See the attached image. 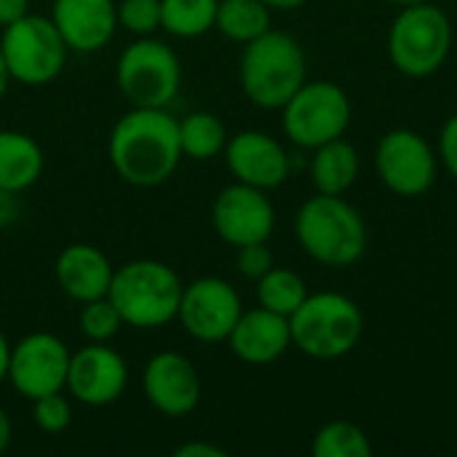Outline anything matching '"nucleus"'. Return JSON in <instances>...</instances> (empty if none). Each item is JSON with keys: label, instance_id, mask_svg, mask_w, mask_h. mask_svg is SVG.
<instances>
[{"label": "nucleus", "instance_id": "nucleus-1", "mask_svg": "<svg viewBox=\"0 0 457 457\" xmlns=\"http://www.w3.org/2000/svg\"><path fill=\"white\" fill-rule=\"evenodd\" d=\"M107 155L131 187H158L182 161L179 120L166 107H131L110 134Z\"/></svg>", "mask_w": 457, "mask_h": 457}, {"label": "nucleus", "instance_id": "nucleus-30", "mask_svg": "<svg viewBox=\"0 0 457 457\" xmlns=\"http://www.w3.org/2000/svg\"><path fill=\"white\" fill-rule=\"evenodd\" d=\"M273 268V252L268 249V241L262 244H246L238 246V270L246 278H262Z\"/></svg>", "mask_w": 457, "mask_h": 457}, {"label": "nucleus", "instance_id": "nucleus-26", "mask_svg": "<svg viewBox=\"0 0 457 457\" xmlns=\"http://www.w3.org/2000/svg\"><path fill=\"white\" fill-rule=\"evenodd\" d=\"M311 450L316 457H370L372 442L356 423L332 420L316 431Z\"/></svg>", "mask_w": 457, "mask_h": 457}, {"label": "nucleus", "instance_id": "nucleus-13", "mask_svg": "<svg viewBox=\"0 0 457 457\" xmlns=\"http://www.w3.org/2000/svg\"><path fill=\"white\" fill-rule=\"evenodd\" d=\"M212 225L217 236L236 249L246 244H262L276 228V209L265 190L233 182L214 198Z\"/></svg>", "mask_w": 457, "mask_h": 457}, {"label": "nucleus", "instance_id": "nucleus-17", "mask_svg": "<svg viewBox=\"0 0 457 457\" xmlns=\"http://www.w3.org/2000/svg\"><path fill=\"white\" fill-rule=\"evenodd\" d=\"M51 21L70 51L94 54L112 40L118 11L115 0H54Z\"/></svg>", "mask_w": 457, "mask_h": 457}, {"label": "nucleus", "instance_id": "nucleus-11", "mask_svg": "<svg viewBox=\"0 0 457 457\" xmlns=\"http://www.w3.org/2000/svg\"><path fill=\"white\" fill-rule=\"evenodd\" d=\"M67 370L70 348L51 332H32L11 345L8 383L29 402L64 391Z\"/></svg>", "mask_w": 457, "mask_h": 457}, {"label": "nucleus", "instance_id": "nucleus-9", "mask_svg": "<svg viewBox=\"0 0 457 457\" xmlns=\"http://www.w3.org/2000/svg\"><path fill=\"white\" fill-rule=\"evenodd\" d=\"M351 123L348 94L329 80L303 83L295 96L281 107L284 134L297 145L316 150L332 139H340Z\"/></svg>", "mask_w": 457, "mask_h": 457}, {"label": "nucleus", "instance_id": "nucleus-27", "mask_svg": "<svg viewBox=\"0 0 457 457\" xmlns=\"http://www.w3.org/2000/svg\"><path fill=\"white\" fill-rule=\"evenodd\" d=\"M78 327L88 343H110L120 332L123 319H120V313L110 297H99V300L83 303L80 316H78Z\"/></svg>", "mask_w": 457, "mask_h": 457}, {"label": "nucleus", "instance_id": "nucleus-6", "mask_svg": "<svg viewBox=\"0 0 457 457\" xmlns=\"http://www.w3.org/2000/svg\"><path fill=\"white\" fill-rule=\"evenodd\" d=\"M450 46L453 24L431 0L404 5L388 29V59L407 78L434 75L447 62Z\"/></svg>", "mask_w": 457, "mask_h": 457}, {"label": "nucleus", "instance_id": "nucleus-34", "mask_svg": "<svg viewBox=\"0 0 457 457\" xmlns=\"http://www.w3.org/2000/svg\"><path fill=\"white\" fill-rule=\"evenodd\" d=\"M19 193H11V190H3L0 187V228H8L16 217H19V201H16Z\"/></svg>", "mask_w": 457, "mask_h": 457}, {"label": "nucleus", "instance_id": "nucleus-16", "mask_svg": "<svg viewBox=\"0 0 457 457\" xmlns=\"http://www.w3.org/2000/svg\"><path fill=\"white\" fill-rule=\"evenodd\" d=\"M225 163L236 182L273 190L281 187L289 177V155L278 139L265 131H238L225 145Z\"/></svg>", "mask_w": 457, "mask_h": 457}, {"label": "nucleus", "instance_id": "nucleus-29", "mask_svg": "<svg viewBox=\"0 0 457 457\" xmlns=\"http://www.w3.org/2000/svg\"><path fill=\"white\" fill-rule=\"evenodd\" d=\"M32 420L46 434H62L72 423V407L62 396V391H56L32 402Z\"/></svg>", "mask_w": 457, "mask_h": 457}, {"label": "nucleus", "instance_id": "nucleus-35", "mask_svg": "<svg viewBox=\"0 0 457 457\" xmlns=\"http://www.w3.org/2000/svg\"><path fill=\"white\" fill-rule=\"evenodd\" d=\"M11 436H13V428H11V420H8V415H5V410L0 407V455L8 450V445H11Z\"/></svg>", "mask_w": 457, "mask_h": 457}, {"label": "nucleus", "instance_id": "nucleus-28", "mask_svg": "<svg viewBox=\"0 0 457 457\" xmlns=\"http://www.w3.org/2000/svg\"><path fill=\"white\" fill-rule=\"evenodd\" d=\"M118 27L137 37H147L161 29V0H120L115 3Z\"/></svg>", "mask_w": 457, "mask_h": 457}, {"label": "nucleus", "instance_id": "nucleus-8", "mask_svg": "<svg viewBox=\"0 0 457 457\" xmlns=\"http://www.w3.org/2000/svg\"><path fill=\"white\" fill-rule=\"evenodd\" d=\"M0 51L11 80L24 86H46L59 78L67 62V43L54 27L51 16L27 13L3 27Z\"/></svg>", "mask_w": 457, "mask_h": 457}, {"label": "nucleus", "instance_id": "nucleus-36", "mask_svg": "<svg viewBox=\"0 0 457 457\" xmlns=\"http://www.w3.org/2000/svg\"><path fill=\"white\" fill-rule=\"evenodd\" d=\"M8 361H11V345H8V340L0 335V383L8 380Z\"/></svg>", "mask_w": 457, "mask_h": 457}, {"label": "nucleus", "instance_id": "nucleus-14", "mask_svg": "<svg viewBox=\"0 0 457 457\" xmlns=\"http://www.w3.org/2000/svg\"><path fill=\"white\" fill-rule=\"evenodd\" d=\"M129 383V367L107 343H88L70 353L67 391L88 407H107L118 402Z\"/></svg>", "mask_w": 457, "mask_h": 457}, {"label": "nucleus", "instance_id": "nucleus-24", "mask_svg": "<svg viewBox=\"0 0 457 457\" xmlns=\"http://www.w3.org/2000/svg\"><path fill=\"white\" fill-rule=\"evenodd\" d=\"M179 145L182 155L193 161H209L220 153H225L228 131L225 123L212 112H190L179 120Z\"/></svg>", "mask_w": 457, "mask_h": 457}, {"label": "nucleus", "instance_id": "nucleus-33", "mask_svg": "<svg viewBox=\"0 0 457 457\" xmlns=\"http://www.w3.org/2000/svg\"><path fill=\"white\" fill-rule=\"evenodd\" d=\"M29 13V0H0V27H8Z\"/></svg>", "mask_w": 457, "mask_h": 457}, {"label": "nucleus", "instance_id": "nucleus-15", "mask_svg": "<svg viewBox=\"0 0 457 457\" xmlns=\"http://www.w3.org/2000/svg\"><path fill=\"white\" fill-rule=\"evenodd\" d=\"M142 391L161 415L185 418L201 402V378L187 356L163 351L145 364Z\"/></svg>", "mask_w": 457, "mask_h": 457}, {"label": "nucleus", "instance_id": "nucleus-3", "mask_svg": "<svg viewBox=\"0 0 457 457\" xmlns=\"http://www.w3.org/2000/svg\"><path fill=\"white\" fill-rule=\"evenodd\" d=\"M179 276L158 260H134L112 273L107 297L123 324L134 329H158L177 319L182 297Z\"/></svg>", "mask_w": 457, "mask_h": 457}, {"label": "nucleus", "instance_id": "nucleus-39", "mask_svg": "<svg viewBox=\"0 0 457 457\" xmlns=\"http://www.w3.org/2000/svg\"><path fill=\"white\" fill-rule=\"evenodd\" d=\"M388 3H396V5H415V3H428V0H388Z\"/></svg>", "mask_w": 457, "mask_h": 457}, {"label": "nucleus", "instance_id": "nucleus-32", "mask_svg": "<svg viewBox=\"0 0 457 457\" xmlns=\"http://www.w3.org/2000/svg\"><path fill=\"white\" fill-rule=\"evenodd\" d=\"M174 457H228V453L209 442H187L174 450Z\"/></svg>", "mask_w": 457, "mask_h": 457}, {"label": "nucleus", "instance_id": "nucleus-10", "mask_svg": "<svg viewBox=\"0 0 457 457\" xmlns=\"http://www.w3.org/2000/svg\"><path fill=\"white\" fill-rule=\"evenodd\" d=\"M244 313L236 287L217 276L195 278L182 287L177 321L198 343H225Z\"/></svg>", "mask_w": 457, "mask_h": 457}, {"label": "nucleus", "instance_id": "nucleus-21", "mask_svg": "<svg viewBox=\"0 0 457 457\" xmlns=\"http://www.w3.org/2000/svg\"><path fill=\"white\" fill-rule=\"evenodd\" d=\"M311 177L319 193L343 195L359 177V153L343 137L313 150Z\"/></svg>", "mask_w": 457, "mask_h": 457}, {"label": "nucleus", "instance_id": "nucleus-22", "mask_svg": "<svg viewBox=\"0 0 457 457\" xmlns=\"http://www.w3.org/2000/svg\"><path fill=\"white\" fill-rule=\"evenodd\" d=\"M214 27L233 43H252L270 29V8L262 0H220Z\"/></svg>", "mask_w": 457, "mask_h": 457}, {"label": "nucleus", "instance_id": "nucleus-37", "mask_svg": "<svg viewBox=\"0 0 457 457\" xmlns=\"http://www.w3.org/2000/svg\"><path fill=\"white\" fill-rule=\"evenodd\" d=\"M270 11H292V8H300L303 3L308 0H262Z\"/></svg>", "mask_w": 457, "mask_h": 457}, {"label": "nucleus", "instance_id": "nucleus-5", "mask_svg": "<svg viewBox=\"0 0 457 457\" xmlns=\"http://www.w3.org/2000/svg\"><path fill=\"white\" fill-rule=\"evenodd\" d=\"M292 345L319 361L348 356L364 332V316L359 305L337 292L308 295L305 303L289 316Z\"/></svg>", "mask_w": 457, "mask_h": 457}, {"label": "nucleus", "instance_id": "nucleus-18", "mask_svg": "<svg viewBox=\"0 0 457 457\" xmlns=\"http://www.w3.org/2000/svg\"><path fill=\"white\" fill-rule=\"evenodd\" d=\"M230 351L244 361V364H273L278 361L289 345H292V329L289 319L278 316L268 308H254L244 311L228 337Z\"/></svg>", "mask_w": 457, "mask_h": 457}, {"label": "nucleus", "instance_id": "nucleus-20", "mask_svg": "<svg viewBox=\"0 0 457 457\" xmlns=\"http://www.w3.org/2000/svg\"><path fill=\"white\" fill-rule=\"evenodd\" d=\"M46 166L43 147L24 131H0V187L21 193L32 187Z\"/></svg>", "mask_w": 457, "mask_h": 457}, {"label": "nucleus", "instance_id": "nucleus-12", "mask_svg": "<svg viewBox=\"0 0 457 457\" xmlns=\"http://www.w3.org/2000/svg\"><path fill=\"white\" fill-rule=\"evenodd\" d=\"M375 166L383 185L402 198L423 195L436 179V155L431 145L412 129L388 131L378 142Z\"/></svg>", "mask_w": 457, "mask_h": 457}, {"label": "nucleus", "instance_id": "nucleus-19", "mask_svg": "<svg viewBox=\"0 0 457 457\" xmlns=\"http://www.w3.org/2000/svg\"><path fill=\"white\" fill-rule=\"evenodd\" d=\"M112 273H115L112 262L94 244H70L59 252L54 262V276L59 289L80 305L107 297Z\"/></svg>", "mask_w": 457, "mask_h": 457}, {"label": "nucleus", "instance_id": "nucleus-2", "mask_svg": "<svg viewBox=\"0 0 457 457\" xmlns=\"http://www.w3.org/2000/svg\"><path fill=\"white\" fill-rule=\"evenodd\" d=\"M295 233L303 252L327 268H348L367 249V225L343 195L319 193L308 198L297 212Z\"/></svg>", "mask_w": 457, "mask_h": 457}, {"label": "nucleus", "instance_id": "nucleus-7", "mask_svg": "<svg viewBox=\"0 0 457 457\" xmlns=\"http://www.w3.org/2000/svg\"><path fill=\"white\" fill-rule=\"evenodd\" d=\"M115 83L131 107H169L182 86V64L163 40L137 37L118 56Z\"/></svg>", "mask_w": 457, "mask_h": 457}, {"label": "nucleus", "instance_id": "nucleus-38", "mask_svg": "<svg viewBox=\"0 0 457 457\" xmlns=\"http://www.w3.org/2000/svg\"><path fill=\"white\" fill-rule=\"evenodd\" d=\"M8 83H11V75H8V67H5V59H3V51H0V99L8 91Z\"/></svg>", "mask_w": 457, "mask_h": 457}, {"label": "nucleus", "instance_id": "nucleus-4", "mask_svg": "<svg viewBox=\"0 0 457 457\" xmlns=\"http://www.w3.org/2000/svg\"><path fill=\"white\" fill-rule=\"evenodd\" d=\"M305 83V54L300 43L278 29H268L244 46L241 88L257 107L281 110Z\"/></svg>", "mask_w": 457, "mask_h": 457}, {"label": "nucleus", "instance_id": "nucleus-23", "mask_svg": "<svg viewBox=\"0 0 457 457\" xmlns=\"http://www.w3.org/2000/svg\"><path fill=\"white\" fill-rule=\"evenodd\" d=\"M220 0H161V29L174 37H201L214 27Z\"/></svg>", "mask_w": 457, "mask_h": 457}, {"label": "nucleus", "instance_id": "nucleus-31", "mask_svg": "<svg viewBox=\"0 0 457 457\" xmlns=\"http://www.w3.org/2000/svg\"><path fill=\"white\" fill-rule=\"evenodd\" d=\"M439 155H442V163L445 169L450 171V177L457 179V115H453L445 129H442V137H439Z\"/></svg>", "mask_w": 457, "mask_h": 457}, {"label": "nucleus", "instance_id": "nucleus-25", "mask_svg": "<svg viewBox=\"0 0 457 457\" xmlns=\"http://www.w3.org/2000/svg\"><path fill=\"white\" fill-rule=\"evenodd\" d=\"M308 297V287L303 276H297L289 268H270L262 278H257V300L262 308L278 313V316H292Z\"/></svg>", "mask_w": 457, "mask_h": 457}]
</instances>
